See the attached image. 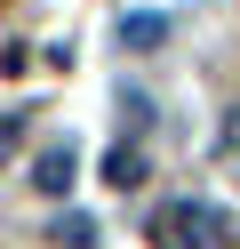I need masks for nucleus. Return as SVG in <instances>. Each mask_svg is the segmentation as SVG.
<instances>
[{
    "mask_svg": "<svg viewBox=\"0 0 240 249\" xmlns=\"http://www.w3.org/2000/svg\"><path fill=\"white\" fill-rule=\"evenodd\" d=\"M160 249H216L224 241V217L208 209V201H176V209H160Z\"/></svg>",
    "mask_w": 240,
    "mask_h": 249,
    "instance_id": "obj_1",
    "label": "nucleus"
},
{
    "mask_svg": "<svg viewBox=\"0 0 240 249\" xmlns=\"http://www.w3.org/2000/svg\"><path fill=\"white\" fill-rule=\"evenodd\" d=\"M120 40L128 49H160V40H168V17H152V8H144V17H120Z\"/></svg>",
    "mask_w": 240,
    "mask_h": 249,
    "instance_id": "obj_2",
    "label": "nucleus"
},
{
    "mask_svg": "<svg viewBox=\"0 0 240 249\" xmlns=\"http://www.w3.org/2000/svg\"><path fill=\"white\" fill-rule=\"evenodd\" d=\"M104 177L120 185V193H128V185H144V153H136V145H120V153L104 161Z\"/></svg>",
    "mask_w": 240,
    "mask_h": 249,
    "instance_id": "obj_4",
    "label": "nucleus"
},
{
    "mask_svg": "<svg viewBox=\"0 0 240 249\" xmlns=\"http://www.w3.org/2000/svg\"><path fill=\"white\" fill-rule=\"evenodd\" d=\"M40 193H64V185H72V145H56V153H40Z\"/></svg>",
    "mask_w": 240,
    "mask_h": 249,
    "instance_id": "obj_3",
    "label": "nucleus"
}]
</instances>
